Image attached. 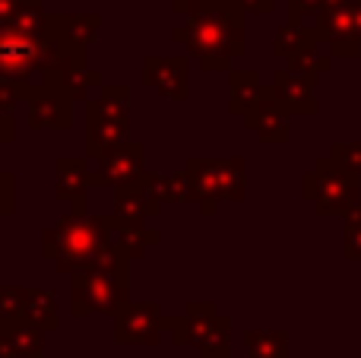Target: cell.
Wrapping results in <instances>:
<instances>
[{
    "mask_svg": "<svg viewBox=\"0 0 361 358\" xmlns=\"http://www.w3.org/2000/svg\"><path fill=\"white\" fill-rule=\"evenodd\" d=\"M244 16L247 10L235 0H206L175 32V42L200 57L206 73L228 70V63L244 54Z\"/></svg>",
    "mask_w": 361,
    "mask_h": 358,
    "instance_id": "cell-1",
    "label": "cell"
},
{
    "mask_svg": "<svg viewBox=\"0 0 361 358\" xmlns=\"http://www.w3.org/2000/svg\"><path fill=\"white\" fill-rule=\"evenodd\" d=\"M108 247H114V216H89L86 200L73 203V213L42 235V257L51 260L61 276L76 273Z\"/></svg>",
    "mask_w": 361,
    "mask_h": 358,
    "instance_id": "cell-2",
    "label": "cell"
},
{
    "mask_svg": "<svg viewBox=\"0 0 361 358\" xmlns=\"http://www.w3.org/2000/svg\"><path fill=\"white\" fill-rule=\"evenodd\" d=\"M127 264H130V257L114 245L95 260L82 264L76 273H70V308H73V314H118L121 304L130 302Z\"/></svg>",
    "mask_w": 361,
    "mask_h": 358,
    "instance_id": "cell-3",
    "label": "cell"
},
{
    "mask_svg": "<svg viewBox=\"0 0 361 358\" xmlns=\"http://www.w3.org/2000/svg\"><path fill=\"white\" fill-rule=\"evenodd\" d=\"M127 114H130V89L127 86H102L99 99L86 108V156L102 159L114 149L133 143L127 133Z\"/></svg>",
    "mask_w": 361,
    "mask_h": 358,
    "instance_id": "cell-4",
    "label": "cell"
},
{
    "mask_svg": "<svg viewBox=\"0 0 361 358\" xmlns=\"http://www.w3.org/2000/svg\"><path fill=\"white\" fill-rule=\"evenodd\" d=\"M301 197L320 216H345L361 200V175L339 165L333 156H324L301 178Z\"/></svg>",
    "mask_w": 361,
    "mask_h": 358,
    "instance_id": "cell-5",
    "label": "cell"
},
{
    "mask_svg": "<svg viewBox=\"0 0 361 358\" xmlns=\"http://www.w3.org/2000/svg\"><path fill=\"white\" fill-rule=\"evenodd\" d=\"M162 327L171 330L178 346H197L200 358H231V321L219 314L212 302H190L180 317H162Z\"/></svg>",
    "mask_w": 361,
    "mask_h": 358,
    "instance_id": "cell-6",
    "label": "cell"
},
{
    "mask_svg": "<svg viewBox=\"0 0 361 358\" xmlns=\"http://www.w3.org/2000/svg\"><path fill=\"white\" fill-rule=\"evenodd\" d=\"M190 197L200 200L203 216H212L222 200H241L247 184L244 159H190L184 165Z\"/></svg>",
    "mask_w": 361,
    "mask_h": 358,
    "instance_id": "cell-7",
    "label": "cell"
},
{
    "mask_svg": "<svg viewBox=\"0 0 361 358\" xmlns=\"http://www.w3.org/2000/svg\"><path fill=\"white\" fill-rule=\"evenodd\" d=\"M314 38L333 57H355L361 51L355 0H330L314 19Z\"/></svg>",
    "mask_w": 361,
    "mask_h": 358,
    "instance_id": "cell-8",
    "label": "cell"
},
{
    "mask_svg": "<svg viewBox=\"0 0 361 358\" xmlns=\"http://www.w3.org/2000/svg\"><path fill=\"white\" fill-rule=\"evenodd\" d=\"M162 314L152 302H127L114 314V340L121 346H156Z\"/></svg>",
    "mask_w": 361,
    "mask_h": 358,
    "instance_id": "cell-9",
    "label": "cell"
},
{
    "mask_svg": "<svg viewBox=\"0 0 361 358\" xmlns=\"http://www.w3.org/2000/svg\"><path fill=\"white\" fill-rule=\"evenodd\" d=\"M267 99L276 101L286 114H314L317 111V105H314V76L286 63L282 70H276L273 82L267 86Z\"/></svg>",
    "mask_w": 361,
    "mask_h": 358,
    "instance_id": "cell-10",
    "label": "cell"
},
{
    "mask_svg": "<svg viewBox=\"0 0 361 358\" xmlns=\"http://www.w3.org/2000/svg\"><path fill=\"white\" fill-rule=\"evenodd\" d=\"M95 175L102 184H114V187H133L143 184L146 178V149L140 143H127L124 149H114L102 159H92Z\"/></svg>",
    "mask_w": 361,
    "mask_h": 358,
    "instance_id": "cell-11",
    "label": "cell"
},
{
    "mask_svg": "<svg viewBox=\"0 0 361 358\" xmlns=\"http://www.w3.org/2000/svg\"><path fill=\"white\" fill-rule=\"evenodd\" d=\"M70 121H73V99L63 82H54L38 99L29 101L32 130H61V127H70Z\"/></svg>",
    "mask_w": 361,
    "mask_h": 358,
    "instance_id": "cell-12",
    "label": "cell"
},
{
    "mask_svg": "<svg viewBox=\"0 0 361 358\" xmlns=\"http://www.w3.org/2000/svg\"><path fill=\"white\" fill-rule=\"evenodd\" d=\"M143 82L171 101L187 99V57H146Z\"/></svg>",
    "mask_w": 361,
    "mask_h": 358,
    "instance_id": "cell-13",
    "label": "cell"
},
{
    "mask_svg": "<svg viewBox=\"0 0 361 358\" xmlns=\"http://www.w3.org/2000/svg\"><path fill=\"white\" fill-rule=\"evenodd\" d=\"M57 184L54 197L63 203H80L86 200V194L92 187H99L102 178L95 175V165H89L86 159H57Z\"/></svg>",
    "mask_w": 361,
    "mask_h": 358,
    "instance_id": "cell-14",
    "label": "cell"
},
{
    "mask_svg": "<svg viewBox=\"0 0 361 358\" xmlns=\"http://www.w3.org/2000/svg\"><path fill=\"white\" fill-rule=\"evenodd\" d=\"M244 124L267 146H282L288 140V114L269 99H263L257 108H250V111L244 114Z\"/></svg>",
    "mask_w": 361,
    "mask_h": 358,
    "instance_id": "cell-15",
    "label": "cell"
},
{
    "mask_svg": "<svg viewBox=\"0 0 361 358\" xmlns=\"http://www.w3.org/2000/svg\"><path fill=\"white\" fill-rule=\"evenodd\" d=\"M267 99V86L260 82V73L254 70H231L228 73V111L231 114H247Z\"/></svg>",
    "mask_w": 361,
    "mask_h": 358,
    "instance_id": "cell-16",
    "label": "cell"
},
{
    "mask_svg": "<svg viewBox=\"0 0 361 358\" xmlns=\"http://www.w3.org/2000/svg\"><path fill=\"white\" fill-rule=\"evenodd\" d=\"M0 358H42V330L29 323H6L0 333Z\"/></svg>",
    "mask_w": 361,
    "mask_h": 358,
    "instance_id": "cell-17",
    "label": "cell"
},
{
    "mask_svg": "<svg viewBox=\"0 0 361 358\" xmlns=\"http://www.w3.org/2000/svg\"><path fill=\"white\" fill-rule=\"evenodd\" d=\"M23 323L42 330V333H51V330H57V302H54V292L23 289Z\"/></svg>",
    "mask_w": 361,
    "mask_h": 358,
    "instance_id": "cell-18",
    "label": "cell"
},
{
    "mask_svg": "<svg viewBox=\"0 0 361 358\" xmlns=\"http://www.w3.org/2000/svg\"><path fill=\"white\" fill-rule=\"evenodd\" d=\"M156 241H159V235L152 232L146 222L114 216V245H118L130 260H137L140 254H146V247H152Z\"/></svg>",
    "mask_w": 361,
    "mask_h": 358,
    "instance_id": "cell-19",
    "label": "cell"
},
{
    "mask_svg": "<svg viewBox=\"0 0 361 358\" xmlns=\"http://www.w3.org/2000/svg\"><path fill=\"white\" fill-rule=\"evenodd\" d=\"M159 213V203L152 200V194L143 187V184H133V187H118L114 194V216L121 219H152Z\"/></svg>",
    "mask_w": 361,
    "mask_h": 358,
    "instance_id": "cell-20",
    "label": "cell"
},
{
    "mask_svg": "<svg viewBox=\"0 0 361 358\" xmlns=\"http://www.w3.org/2000/svg\"><path fill=\"white\" fill-rule=\"evenodd\" d=\"M143 187L149 190L152 200H156L159 206H162V203H184V200H193L187 175H149V171H146Z\"/></svg>",
    "mask_w": 361,
    "mask_h": 358,
    "instance_id": "cell-21",
    "label": "cell"
},
{
    "mask_svg": "<svg viewBox=\"0 0 361 358\" xmlns=\"http://www.w3.org/2000/svg\"><path fill=\"white\" fill-rule=\"evenodd\" d=\"M244 349H247V358H288V333H282V330H247Z\"/></svg>",
    "mask_w": 361,
    "mask_h": 358,
    "instance_id": "cell-22",
    "label": "cell"
},
{
    "mask_svg": "<svg viewBox=\"0 0 361 358\" xmlns=\"http://www.w3.org/2000/svg\"><path fill=\"white\" fill-rule=\"evenodd\" d=\"M307 44H317V38H314V29L311 25H305V23H292L288 19L286 25H282L279 32H276V38H273V51L279 57H292V54H298V51H305Z\"/></svg>",
    "mask_w": 361,
    "mask_h": 358,
    "instance_id": "cell-23",
    "label": "cell"
},
{
    "mask_svg": "<svg viewBox=\"0 0 361 358\" xmlns=\"http://www.w3.org/2000/svg\"><path fill=\"white\" fill-rule=\"evenodd\" d=\"M61 82L67 86V92H70V99H73V101H92L95 89L105 86L99 70H89L86 63H80V67H70L67 73L61 76Z\"/></svg>",
    "mask_w": 361,
    "mask_h": 358,
    "instance_id": "cell-24",
    "label": "cell"
},
{
    "mask_svg": "<svg viewBox=\"0 0 361 358\" xmlns=\"http://www.w3.org/2000/svg\"><path fill=\"white\" fill-rule=\"evenodd\" d=\"M288 67H295V70H301V73H311V76H317V73H326V70L333 67V54L330 51H320V44H307L305 51H298V54H292L288 57Z\"/></svg>",
    "mask_w": 361,
    "mask_h": 358,
    "instance_id": "cell-25",
    "label": "cell"
},
{
    "mask_svg": "<svg viewBox=\"0 0 361 358\" xmlns=\"http://www.w3.org/2000/svg\"><path fill=\"white\" fill-rule=\"evenodd\" d=\"M99 25H102V19L95 16V13H82V16H70L67 32H70V38H73L76 48L86 51L89 44L99 38Z\"/></svg>",
    "mask_w": 361,
    "mask_h": 358,
    "instance_id": "cell-26",
    "label": "cell"
},
{
    "mask_svg": "<svg viewBox=\"0 0 361 358\" xmlns=\"http://www.w3.org/2000/svg\"><path fill=\"white\" fill-rule=\"evenodd\" d=\"M343 254H345V260H361V200L345 213Z\"/></svg>",
    "mask_w": 361,
    "mask_h": 358,
    "instance_id": "cell-27",
    "label": "cell"
},
{
    "mask_svg": "<svg viewBox=\"0 0 361 358\" xmlns=\"http://www.w3.org/2000/svg\"><path fill=\"white\" fill-rule=\"evenodd\" d=\"M0 321L23 323V289H0Z\"/></svg>",
    "mask_w": 361,
    "mask_h": 358,
    "instance_id": "cell-28",
    "label": "cell"
},
{
    "mask_svg": "<svg viewBox=\"0 0 361 358\" xmlns=\"http://www.w3.org/2000/svg\"><path fill=\"white\" fill-rule=\"evenodd\" d=\"M330 156L336 159L339 165H345L349 171L361 175V143H333L330 146Z\"/></svg>",
    "mask_w": 361,
    "mask_h": 358,
    "instance_id": "cell-29",
    "label": "cell"
},
{
    "mask_svg": "<svg viewBox=\"0 0 361 358\" xmlns=\"http://www.w3.org/2000/svg\"><path fill=\"white\" fill-rule=\"evenodd\" d=\"M330 0H288V19L292 23H305V19H317V13Z\"/></svg>",
    "mask_w": 361,
    "mask_h": 358,
    "instance_id": "cell-30",
    "label": "cell"
},
{
    "mask_svg": "<svg viewBox=\"0 0 361 358\" xmlns=\"http://www.w3.org/2000/svg\"><path fill=\"white\" fill-rule=\"evenodd\" d=\"M13 171H0V216H10L13 213Z\"/></svg>",
    "mask_w": 361,
    "mask_h": 358,
    "instance_id": "cell-31",
    "label": "cell"
},
{
    "mask_svg": "<svg viewBox=\"0 0 361 358\" xmlns=\"http://www.w3.org/2000/svg\"><path fill=\"white\" fill-rule=\"evenodd\" d=\"M13 143V114L6 105H0V146Z\"/></svg>",
    "mask_w": 361,
    "mask_h": 358,
    "instance_id": "cell-32",
    "label": "cell"
},
{
    "mask_svg": "<svg viewBox=\"0 0 361 358\" xmlns=\"http://www.w3.org/2000/svg\"><path fill=\"white\" fill-rule=\"evenodd\" d=\"M171 4V10L178 13V16H190L193 10H200V6L206 4V0H169Z\"/></svg>",
    "mask_w": 361,
    "mask_h": 358,
    "instance_id": "cell-33",
    "label": "cell"
},
{
    "mask_svg": "<svg viewBox=\"0 0 361 358\" xmlns=\"http://www.w3.org/2000/svg\"><path fill=\"white\" fill-rule=\"evenodd\" d=\"M235 4H241L247 13H273L276 0H235Z\"/></svg>",
    "mask_w": 361,
    "mask_h": 358,
    "instance_id": "cell-34",
    "label": "cell"
},
{
    "mask_svg": "<svg viewBox=\"0 0 361 358\" xmlns=\"http://www.w3.org/2000/svg\"><path fill=\"white\" fill-rule=\"evenodd\" d=\"M23 4H42V0H23Z\"/></svg>",
    "mask_w": 361,
    "mask_h": 358,
    "instance_id": "cell-35",
    "label": "cell"
},
{
    "mask_svg": "<svg viewBox=\"0 0 361 358\" xmlns=\"http://www.w3.org/2000/svg\"><path fill=\"white\" fill-rule=\"evenodd\" d=\"M4 327H6V323H4V321H0V333H4Z\"/></svg>",
    "mask_w": 361,
    "mask_h": 358,
    "instance_id": "cell-36",
    "label": "cell"
}]
</instances>
